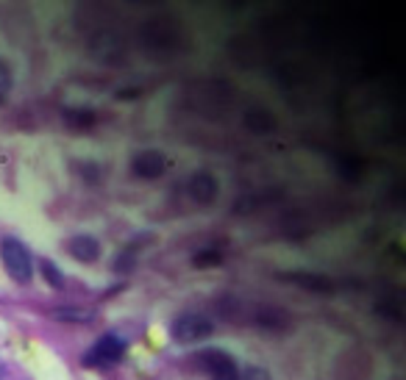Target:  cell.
I'll use <instances>...</instances> for the list:
<instances>
[{
	"instance_id": "cell-1",
	"label": "cell",
	"mask_w": 406,
	"mask_h": 380,
	"mask_svg": "<svg viewBox=\"0 0 406 380\" xmlns=\"http://www.w3.org/2000/svg\"><path fill=\"white\" fill-rule=\"evenodd\" d=\"M0 261H3L6 275L17 286H28L34 281V253L17 236H3L0 239Z\"/></svg>"
},
{
	"instance_id": "cell-2",
	"label": "cell",
	"mask_w": 406,
	"mask_h": 380,
	"mask_svg": "<svg viewBox=\"0 0 406 380\" xmlns=\"http://www.w3.org/2000/svg\"><path fill=\"white\" fill-rule=\"evenodd\" d=\"M190 364L198 367V372L209 375L212 380H239L242 378L237 358L229 355L226 350H220V347L198 350V352L190 358Z\"/></svg>"
},
{
	"instance_id": "cell-3",
	"label": "cell",
	"mask_w": 406,
	"mask_h": 380,
	"mask_svg": "<svg viewBox=\"0 0 406 380\" xmlns=\"http://www.w3.org/2000/svg\"><path fill=\"white\" fill-rule=\"evenodd\" d=\"M214 333V322L201 314V311H184L170 322V336L175 345L187 347V345H201Z\"/></svg>"
},
{
	"instance_id": "cell-4",
	"label": "cell",
	"mask_w": 406,
	"mask_h": 380,
	"mask_svg": "<svg viewBox=\"0 0 406 380\" xmlns=\"http://www.w3.org/2000/svg\"><path fill=\"white\" fill-rule=\"evenodd\" d=\"M126 350H128V342H126L123 336H117V333H103L101 339L84 352L81 364H84V367H89V369H92V367H95V369H101V367H111V364L123 361Z\"/></svg>"
},
{
	"instance_id": "cell-5",
	"label": "cell",
	"mask_w": 406,
	"mask_h": 380,
	"mask_svg": "<svg viewBox=\"0 0 406 380\" xmlns=\"http://www.w3.org/2000/svg\"><path fill=\"white\" fill-rule=\"evenodd\" d=\"M184 189H187V197H190L192 203H198V206H212V203L217 200V194H220V181H217L214 172L198 169V172H192V175L187 178Z\"/></svg>"
},
{
	"instance_id": "cell-6",
	"label": "cell",
	"mask_w": 406,
	"mask_h": 380,
	"mask_svg": "<svg viewBox=\"0 0 406 380\" xmlns=\"http://www.w3.org/2000/svg\"><path fill=\"white\" fill-rule=\"evenodd\" d=\"M131 172H134V178H142V181H159L168 172V156L153 147L139 150L131 159Z\"/></svg>"
},
{
	"instance_id": "cell-7",
	"label": "cell",
	"mask_w": 406,
	"mask_h": 380,
	"mask_svg": "<svg viewBox=\"0 0 406 380\" xmlns=\"http://www.w3.org/2000/svg\"><path fill=\"white\" fill-rule=\"evenodd\" d=\"M65 250H67V255H72L78 264H95L103 255V245H101V239L92 236V233H75V236L67 239Z\"/></svg>"
},
{
	"instance_id": "cell-8",
	"label": "cell",
	"mask_w": 406,
	"mask_h": 380,
	"mask_svg": "<svg viewBox=\"0 0 406 380\" xmlns=\"http://www.w3.org/2000/svg\"><path fill=\"white\" fill-rule=\"evenodd\" d=\"M253 322L262 328V330H275V333H284L292 328V317L278 308V306H259L253 311Z\"/></svg>"
},
{
	"instance_id": "cell-9",
	"label": "cell",
	"mask_w": 406,
	"mask_h": 380,
	"mask_svg": "<svg viewBox=\"0 0 406 380\" xmlns=\"http://www.w3.org/2000/svg\"><path fill=\"white\" fill-rule=\"evenodd\" d=\"M50 319L56 322H67V325H87L95 319V311L89 308H78V306H62V308H53L50 311Z\"/></svg>"
},
{
	"instance_id": "cell-10",
	"label": "cell",
	"mask_w": 406,
	"mask_h": 380,
	"mask_svg": "<svg viewBox=\"0 0 406 380\" xmlns=\"http://www.w3.org/2000/svg\"><path fill=\"white\" fill-rule=\"evenodd\" d=\"M284 278H290V281H295V284L306 286V289H314V291H331L334 284L329 281V278H323V275H309V272H290V275H284Z\"/></svg>"
},
{
	"instance_id": "cell-11",
	"label": "cell",
	"mask_w": 406,
	"mask_h": 380,
	"mask_svg": "<svg viewBox=\"0 0 406 380\" xmlns=\"http://www.w3.org/2000/svg\"><path fill=\"white\" fill-rule=\"evenodd\" d=\"M65 120H67L70 128H75V130H89V128L95 125V111H89V108H70L65 111Z\"/></svg>"
},
{
	"instance_id": "cell-12",
	"label": "cell",
	"mask_w": 406,
	"mask_h": 380,
	"mask_svg": "<svg viewBox=\"0 0 406 380\" xmlns=\"http://www.w3.org/2000/svg\"><path fill=\"white\" fill-rule=\"evenodd\" d=\"M39 272H42V278H45V284L48 286H53V289H65V272H62L53 261L39 258Z\"/></svg>"
},
{
	"instance_id": "cell-13",
	"label": "cell",
	"mask_w": 406,
	"mask_h": 380,
	"mask_svg": "<svg viewBox=\"0 0 406 380\" xmlns=\"http://www.w3.org/2000/svg\"><path fill=\"white\" fill-rule=\"evenodd\" d=\"M220 261H223V250H217V247H209V250H201V253L192 255V267H195V269L217 267Z\"/></svg>"
},
{
	"instance_id": "cell-14",
	"label": "cell",
	"mask_w": 406,
	"mask_h": 380,
	"mask_svg": "<svg viewBox=\"0 0 406 380\" xmlns=\"http://www.w3.org/2000/svg\"><path fill=\"white\" fill-rule=\"evenodd\" d=\"M245 123L251 125V130H256V133H268L275 128V120H273L270 114H265V111H251L248 117H245Z\"/></svg>"
},
{
	"instance_id": "cell-15",
	"label": "cell",
	"mask_w": 406,
	"mask_h": 380,
	"mask_svg": "<svg viewBox=\"0 0 406 380\" xmlns=\"http://www.w3.org/2000/svg\"><path fill=\"white\" fill-rule=\"evenodd\" d=\"M11 86H14V78H11V69L0 62V106L9 100L11 95Z\"/></svg>"
},
{
	"instance_id": "cell-16",
	"label": "cell",
	"mask_w": 406,
	"mask_h": 380,
	"mask_svg": "<svg viewBox=\"0 0 406 380\" xmlns=\"http://www.w3.org/2000/svg\"><path fill=\"white\" fill-rule=\"evenodd\" d=\"M245 380H270V375L262 367H251V369H245Z\"/></svg>"
},
{
	"instance_id": "cell-17",
	"label": "cell",
	"mask_w": 406,
	"mask_h": 380,
	"mask_svg": "<svg viewBox=\"0 0 406 380\" xmlns=\"http://www.w3.org/2000/svg\"><path fill=\"white\" fill-rule=\"evenodd\" d=\"M0 380H9V367H6V361H0Z\"/></svg>"
}]
</instances>
